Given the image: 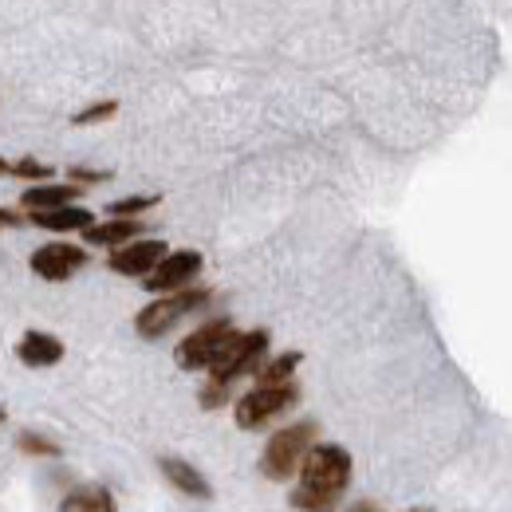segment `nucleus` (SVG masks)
I'll list each match as a JSON object with an SVG mask.
<instances>
[{"instance_id":"7","label":"nucleus","mask_w":512,"mask_h":512,"mask_svg":"<svg viewBox=\"0 0 512 512\" xmlns=\"http://www.w3.org/2000/svg\"><path fill=\"white\" fill-rule=\"evenodd\" d=\"M201 268H205V260L197 249H174V253H166L146 276H142V288L146 292H154V296H162V292H178V288H190L193 280L201 276Z\"/></svg>"},{"instance_id":"14","label":"nucleus","mask_w":512,"mask_h":512,"mask_svg":"<svg viewBox=\"0 0 512 512\" xmlns=\"http://www.w3.org/2000/svg\"><path fill=\"white\" fill-rule=\"evenodd\" d=\"M162 473H166V481H170L174 489H182L193 501H209V497H213L209 481L193 469L190 461H182V457H162Z\"/></svg>"},{"instance_id":"6","label":"nucleus","mask_w":512,"mask_h":512,"mask_svg":"<svg viewBox=\"0 0 512 512\" xmlns=\"http://www.w3.org/2000/svg\"><path fill=\"white\" fill-rule=\"evenodd\" d=\"M233 335H237L233 320H225V316L205 320L201 327H193L190 335L178 343L174 359H178V367H182V371H209V367H213V359L225 351V343H229Z\"/></svg>"},{"instance_id":"19","label":"nucleus","mask_w":512,"mask_h":512,"mask_svg":"<svg viewBox=\"0 0 512 512\" xmlns=\"http://www.w3.org/2000/svg\"><path fill=\"white\" fill-rule=\"evenodd\" d=\"M12 178H20V182L36 186V182H52V178H56V170H52L48 162H40V158H20V162H12Z\"/></svg>"},{"instance_id":"15","label":"nucleus","mask_w":512,"mask_h":512,"mask_svg":"<svg viewBox=\"0 0 512 512\" xmlns=\"http://www.w3.org/2000/svg\"><path fill=\"white\" fill-rule=\"evenodd\" d=\"M300 363H304V355H300V351H280V355H272V359H264V363L256 367V383L260 386L292 383V379H296V371H300Z\"/></svg>"},{"instance_id":"17","label":"nucleus","mask_w":512,"mask_h":512,"mask_svg":"<svg viewBox=\"0 0 512 512\" xmlns=\"http://www.w3.org/2000/svg\"><path fill=\"white\" fill-rule=\"evenodd\" d=\"M158 205V193H130V197H119L107 205V217H142Z\"/></svg>"},{"instance_id":"24","label":"nucleus","mask_w":512,"mask_h":512,"mask_svg":"<svg viewBox=\"0 0 512 512\" xmlns=\"http://www.w3.org/2000/svg\"><path fill=\"white\" fill-rule=\"evenodd\" d=\"M0 178H12V162L8 158H0Z\"/></svg>"},{"instance_id":"1","label":"nucleus","mask_w":512,"mask_h":512,"mask_svg":"<svg viewBox=\"0 0 512 512\" xmlns=\"http://www.w3.org/2000/svg\"><path fill=\"white\" fill-rule=\"evenodd\" d=\"M351 453L343 446H327L316 442L308 449V457L300 461V485L292 493V509L300 512H331L339 505V497L351 485Z\"/></svg>"},{"instance_id":"20","label":"nucleus","mask_w":512,"mask_h":512,"mask_svg":"<svg viewBox=\"0 0 512 512\" xmlns=\"http://www.w3.org/2000/svg\"><path fill=\"white\" fill-rule=\"evenodd\" d=\"M16 446H20V453H28V457H60V446H56V442H48V438H40V434H32V430H24Z\"/></svg>"},{"instance_id":"21","label":"nucleus","mask_w":512,"mask_h":512,"mask_svg":"<svg viewBox=\"0 0 512 512\" xmlns=\"http://www.w3.org/2000/svg\"><path fill=\"white\" fill-rule=\"evenodd\" d=\"M67 182H75V186H103V182H111V170H91V166H71L67 170Z\"/></svg>"},{"instance_id":"10","label":"nucleus","mask_w":512,"mask_h":512,"mask_svg":"<svg viewBox=\"0 0 512 512\" xmlns=\"http://www.w3.org/2000/svg\"><path fill=\"white\" fill-rule=\"evenodd\" d=\"M16 359L32 371H44V367H56L64 359V343L52 335V331H24L20 343H16Z\"/></svg>"},{"instance_id":"13","label":"nucleus","mask_w":512,"mask_h":512,"mask_svg":"<svg viewBox=\"0 0 512 512\" xmlns=\"http://www.w3.org/2000/svg\"><path fill=\"white\" fill-rule=\"evenodd\" d=\"M28 225L44 229V233H83L95 225V213L83 209V205H60V209H40V213H28Z\"/></svg>"},{"instance_id":"2","label":"nucleus","mask_w":512,"mask_h":512,"mask_svg":"<svg viewBox=\"0 0 512 512\" xmlns=\"http://www.w3.org/2000/svg\"><path fill=\"white\" fill-rule=\"evenodd\" d=\"M316 438H320V426H316L312 418L276 430V434L264 442L260 473H264L268 481H288V477H296V473H300V461L308 457V449L316 446Z\"/></svg>"},{"instance_id":"11","label":"nucleus","mask_w":512,"mask_h":512,"mask_svg":"<svg viewBox=\"0 0 512 512\" xmlns=\"http://www.w3.org/2000/svg\"><path fill=\"white\" fill-rule=\"evenodd\" d=\"M79 197H83V186H75V182H36L20 193V209L24 213L60 209V205H75Z\"/></svg>"},{"instance_id":"26","label":"nucleus","mask_w":512,"mask_h":512,"mask_svg":"<svg viewBox=\"0 0 512 512\" xmlns=\"http://www.w3.org/2000/svg\"><path fill=\"white\" fill-rule=\"evenodd\" d=\"M0 422H4V410H0Z\"/></svg>"},{"instance_id":"23","label":"nucleus","mask_w":512,"mask_h":512,"mask_svg":"<svg viewBox=\"0 0 512 512\" xmlns=\"http://www.w3.org/2000/svg\"><path fill=\"white\" fill-rule=\"evenodd\" d=\"M347 512H383L379 505H371V501H359V505H351Z\"/></svg>"},{"instance_id":"5","label":"nucleus","mask_w":512,"mask_h":512,"mask_svg":"<svg viewBox=\"0 0 512 512\" xmlns=\"http://www.w3.org/2000/svg\"><path fill=\"white\" fill-rule=\"evenodd\" d=\"M296 402H300V386H296V379H292V383H276V386L256 383L249 394L237 398L233 418H237L241 430H264V426H272L280 414H288Z\"/></svg>"},{"instance_id":"25","label":"nucleus","mask_w":512,"mask_h":512,"mask_svg":"<svg viewBox=\"0 0 512 512\" xmlns=\"http://www.w3.org/2000/svg\"><path fill=\"white\" fill-rule=\"evenodd\" d=\"M410 512H430V509H410Z\"/></svg>"},{"instance_id":"4","label":"nucleus","mask_w":512,"mask_h":512,"mask_svg":"<svg viewBox=\"0 0 512 512\" xmlns=\"http://www.w3.org/2000/svg\"><path fill=\"white\" fill-rule=\"evenodd\" d=\"M268 343H272V339H268V331H264V327L237 331V335L225 343V351L213 359V367H209V379H205V383L233 390V383H237V379L256 375V367L268 359Z\"/></svg>"},{"instance_id":"18","label":"nucleus","mask_w":512,"mask_h":512,"mask_svg":"<svg viewBox=\"0 0 512 512\" xmlns=\"http://www.w3.org/2000/svg\"><path fill=\"white\" fill-rule=\"evenodd\" d=\"M115 115H119V99H99V103H87L83 111H75L71 123L75 127H95V123H107Z\"/></svg>"},{"instance_id":"8","label":"nucleus","mask_w":512,"mask_h":512,"mask_svg":"<svg viewBox=\"0 0 512 512\" xmlns=\"http://www.w3.org/2000/svg\"><path fill=\"white\" fill-rule=\"evenodd\" d=\"M87 249L83 245H71V241H48V245H40L32 260H28V268L40 276V280H48V284H64L71 280L79 268H87Z\"/></svg>"},{"instance_id":"12","label":"nucleus","mask_w":512,"mask_h":512,"mask_svg":"<svg viewBox=\"0 0 512 512\" xmlns=\"http://www.w3.org/2000/svg\"><path fill=\"white\" fill-rule=\"evenodd\" d=\"M134 237H142V217H107V221H95L91 229H83V241L91 249H119Z\"/></svg>"},{"instance_id":"22","label":"nucleus","mask_w":512,"mask_h":512,"mask_svg":"<svg viewBox=\"0 0 512 512\" xmlns=\"http://www.w3.org/2000/svg\"><path fill=\"white\" fill-rule=\"evenodd\" d=\"M20 225H28V213L16 205H0V229H20Z\"/></svg>"},{"instance_id":"9","label":"nucleus","mask_w":512,"mask_h":512,"mask_svg":"<svg viewBox=\"0 0 512 512\" xmlns=\"http://www.w3.org/2000/svg\"><path fill=\"white\" fill-rule=\"evenodd\" d=\"M166 253H170L166 241H158V237H134V241H127V245L111 249L107 268L119 272V276H130V280H142V276H146Z\"/></svg>"},{"instance_id":"3","label":"nucleus","mask_w":512,"mask_h":512,"mask_svg":"<svg viewBox=\"0 0 512 512\" xmlns=\"http://www.w3.org/2000/svg\"><path fill=\"white\" fill-rule=\"evenodd\" d=\"M209 300H213V292H209V288H197V284L178 288V292H162L158 300H150V304L134 316V331H138L142 339H162V335H170L186 316L201 312Z\"/></svg>"},{"instance_id":"16","label":"nucleus","mask_w":512,"mask_h":512,"mask_svg":"<svg viewBox=\"0 0 512 512\" xmlns=\"http://www.w3.org/2000/svg\"><path fill=\"white\" fill-rule=\"evenodd\" d=\"M60 512H119V509H115V497L103 485H83V489L67 493L64 501H60Z\"/></svg>"}]
</instances>
